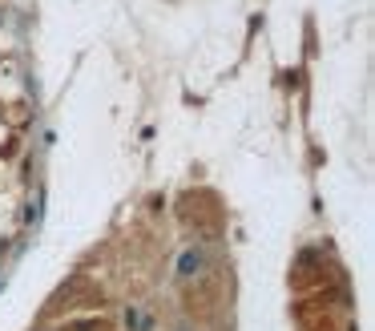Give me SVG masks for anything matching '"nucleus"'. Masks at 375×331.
<instances>
[{
	"mask_svg": "<svg viewBox=\"0 0 375 331\" xmlns=\"http://www.w3.org/2000/svg\"><path fill=\"white\" fill-rule=\"evenodd\" d=\"M202 267V251H182V258H178V275H198Z\"/></svg>",
	"mask_w": 375,
	"mask_h": 331,
	"instance_id": "obj_1",
	"label": "nucleus"
}]
</instances>
